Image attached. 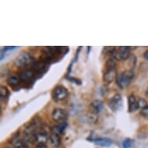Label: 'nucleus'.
I'll return each mask as SVG.
<instances>
[{"label":"nucleus","instance_id":"obj_1","mask_svg":"<svg viewBox=\"0 0 148 148\" xmlns=\"http://www.w3.org/2000/svg\"><path fill=\"white\" fill-rule=\"evenodd\" d=\"M116 77V64L114 59L110 58L106 63V69L103 74V80L107 83H111Z\"/></svg>","mask_w":148,"mask_h":148},{"label":"nucleus","instance_id":"obj_2","mask_svg":"<svg viewBox=\"0 0 148 148\" xmlns=\"http://www.w3.org/2000/svg\"><path fill=\"white\" fill-rule=\"evenodd\" d=\"M14 63L15 65L19 68L26 67L29 64L34 63V58L31 53H28V52H23V53H20L17 56Z\"/></svg>","mask_w":148,"mask_h":148},{"label":"nucleus","instance_id":"obj_3","mask_svg":"<svg viewBox=\"0 0 148 148\" xmlns=\"http://www.w3.org/2000/svg\"><path fill=\"white\" fill-rule=\"evenodd\" d=\"M134 77V72L132 70H126L122 72L116 78V82L120 88H125L131 82Z\"/></svg>","mask_w":148,"mask_h":148},{"label":"nucleus","instance_id":"obj_4","mask_svg":"<svg viewBox=\"0 0 148 148\" xmlns=\"http://www.w3.org/2000/svg\"><path fill=\"white\" fill-rule=\"evenodd\" d=\"M130 47H119L118 48L113 49L111 54L113 58L118 61L126 60L130 55Z\"/></svg>","mask_w":148,"mask_h":148},{"label":"nucleus","instance_id":"obj_5","mask_svg":"<svg viewBox=\"0 0 148 148\" xmlns=\"http://www.w3.org/2000/svg\"><path fill=\"white\" fill-rule=\"evenodd\" d=\"M52 119L53 121L57 123H64L68 119V112L65 110L61 108H56L53 110L52 112Z\"/></svg>","mask_w":148,"mask_h":148},{"label":"nucleus","instance_id":"obj_6","mask_svg":"<svg viewBox=\"0 0 148 148\" xmlns=\"http://www.w3.org/2000/svg\"><path fill=\"white\" fill-rule=\"evenodd\" d=\"M68 95V89L63 85H57L53 90L52 96L55 101H61L64 99Z\"/></svg>","mask_w":148,"mask_h":148},{"label":"nucleus","instance_id":"obj_7","mask_svg":"<svg viewBox=\"0 0 148 148\" xmlns=\"http://www.w3.org/2000/svg\"><path fill=\"white\" fill-rule=\"evenodd\" d=\"M109 107L111 108L112 111L119 110L123 106V99L120 94H116L113 97L110 99L109 103Z\"/></svg>","mask_w":148,"mask_h":148},{"label":"nucleus","instance_id":"obj_8","mask_svg":"<svg viewBox=\"0 0 148 148\" xmlns=\"http://www.w3.org/2000/svg\"><path fill=\"white\" fill-rule=\"evenodd\" d=\"M89 109L91 112L94 114L99 113L103 109V103L100 100H94L89 105Z\"/></svg>","mask_w":148,"mask_h":148},{"label":"nucleus","instance_id":"obj_9","mask_svg":"<svg viewBox=\"0 0 148 148\" xmlns=\"http://www.w3.org/2000/svg\"><path fill=\"white\" fill-rule=\"evenodd\" d=\"M128 111L130 112L136 111L138 109V104L135 95H130L128 97Z\"/></svg>","mask_w":148,"mask_h":148},{"label":"nucleus","instance_id":"obj_10","mask_svg":"<svg viewBox=\"0 0 148 148\" xmlns=\"http://www.w3.org/2000/svg\"><path fill=\"white\" fill-rule=\"evenodd\" d=\"M34 71L29 70V69H26V70L23 71L22 72L20 73V79L24 82H29L31 79H33V78L34 77Z\"/></svg>","mask_w":148,"mask_h":148},{"label":"nucleus","instance_id":"obj_11","mask_svg":"<svg viewBox=\"0 0 148 148\" xmlns=\"http://www.w3.org/2000/svg\"><path fill=\"white\" fill-rule=\"evenodd\" d=\"M48 140V136L47 134L44 131L37 132L35 134V141L38 143H46Z\"/></svg>","mask_w":148,"mask_h":148},{"label":"nucleus","instance_id":"obj_12","mask_svg":"<svg viewBox=\"0 0 148 148\" xmlns=\"http://www.w3.org/2000/svg\"><path fill=\"white\" fill-rule=\"evenodd\" d=\"M49 141L51 145L53 147H58L61 145V138L58 134H56L53 133L49 136Z\"/></svg>","mask_w":148,"mask_h":148},{"label":"nucleus","instance_id":"obj_13","mask_svg":"<svg viewBox=\"0 0 148 148\" xmlns=\"http://www.w3.org/2000/svg\"><path fill=\"white\" fill-rule=\"evenodd\" d=\"M94 143L98 146H101V147H109L112 144V140L109 138L106 137H101V138H98L93 140Z\"/></svg>","mask_w":148,"mask_h":148},{"label":"nucleus","instance_id":"obj_14","mask_svg":"<svg viewBox=\"0 0 148 148\" xmlns=\"http://www.w3.org/2000/svg\"><path fill=\"white\" fill-rule=\"evenodd\" d=\"M98 117L96 114H94L92 112H88L86 113L82 116V120L85 123H95V122L97 121Z\"/></svg>","mask_w":148,"mask_h":148},{"label":"nucleus","instance_id":"obj_15","mask_svg":"<svg viewBox=\"0 0 148 148\" xmlns=\"http://www.w3.org/2000/svg\"><path fill=\"white\" fill-rule=\"evenodd\" d=\"M20 77L18 76L17 75H11L9 76L7 78V83L10 85L15 86V85H18L20 82Z\"/></svg>","mask_w":148,"mask_h":148},{"label":"nucleus","instance_id":"obj_16","mask_svg":"<svg viewBox=\"0 0 148 148\" xmlns=\"http://www.w3.org/2000/svg\"><path fill=\"white\" fill-rule=\"evenodd\" d=\"M67 126H68V123H67L66 122L58 123L53 128V133L56 134H58V135L59 134H61L64 130H65V129Z\"/></svg>","mask_w":148,"mask_h":148},{"label":"nucleus","instance_id":"obj_17","mask_svg":"<svg viewBox=\"0 0 148 148\" xmlns=\"http://www.w3.org/2000/svg\"><path fill=\"white\" fill-rule=\"evenodd\" d=\"M9 94H10V92H9L7 88L3 86V85H1V87H0V98H1V99H6Z\"/></svg>","mask_w":148,"mask_h":148},{"label":"nucleus","instance_id":"obj_18","mask_svg":"<svg viewBox=\"0 0 148 148\" xmlns=\"http://www.w3.org/2000/svg\"><path fill=\"white\" fill-rule=\"evenodd\" d=\"M13 147L14 148H28L26 141L22 140H15V142L13 143Z\"/></svg>","mask_w":148,"mask_h":148},{"label":"nucleus","instance_id":"obj_19","mask_svg":"<svg viewBox=\"0 0 148 148\" xmlns=\"http://www.w3.org/2000/svg\"><path fill=\"white\" fill-rule=\"evenodd\" d=\"M133 145V141L130 139H126L123 142V148H130Z\"/></svg>","mask_w":148,"mask_h":148},{"label":"nucleus","instance_id":"obj_20","mask_svg":"<svg viewBox=\"0 0 148 148\" xmlns=\"http://www.w3.org/2000/svg\"><path fill=\"white\" fill-rule=\"evenodd\" d=\"M137 104H138V108L143 109L144 107L147 106V101L145 99H140L139 100H137Z\"/></svg>","mask_w":148,"mask_h":148},{"label":"nucleus","instance_id":"obj_21","mask_svg":"<svg viewBox=\"0 0 148 148\" xmlns=\"http://www.w3.org/2000/svg\"><path fill=\"white\" fill-rule=\"evenodd\" d=\"M140 114L144 117H148V105L146 107H144L143 109H141Z\"/></svg>","mask_w":148,"mask_h":148},{"label":"nucleus","instance_id":"obj_22","mask_svg":"<svg viewBox=\"0 0 148 148\" xmlns=\"http://www.w3.org/2000/svg\"><path fill=\"white\" fill-rule=\"evenodd\" d=\"M36 148H47L45 143H37Z\"/></svg>","mask_w":148,"mask_h":148},{"label":"nucleus","instance_id":"obj_23","mask_svg":"<svg viewBox=\"0 0 148 148\" xmlns=\"http://www.w3.org/2000/svg\"><path fill=\"white\" fill-rule=\"evenodd\" d=\"M143 57H144V58H145L146 60H148V51H146L145 52H144V53H143Z\"/></svg>","mask_w":148,"mask_h":148},{"label":"nucleus","instance_id":"obj_24","mask_svg":"<svg viewBox=\"0 0 148 148\" xmlns=\"http://www.w3.org/2000/svg\"><path fill=\"white\" fill-rule=\"evenodd\" d=\"M145 95L147 97H148V88H147V90H146V93H145Z\"/></svg>","mask_w":148,"mask_h":148}]
</instances>
